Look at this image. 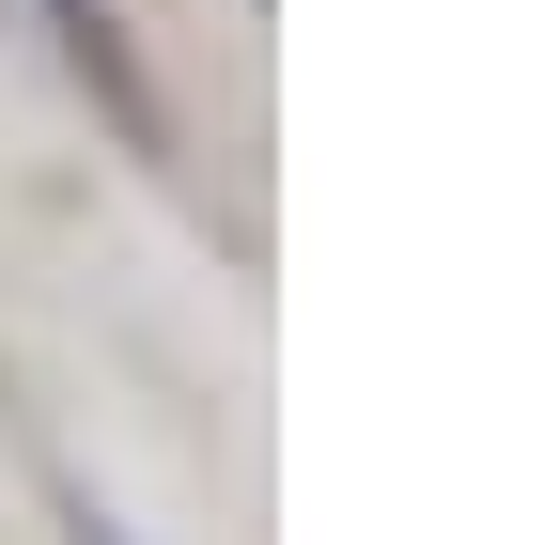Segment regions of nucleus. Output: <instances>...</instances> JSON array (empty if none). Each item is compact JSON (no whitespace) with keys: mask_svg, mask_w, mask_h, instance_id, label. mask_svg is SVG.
<instances>
[{"mask_svg":"<svg viewBox=\"0 0 560 545\" xmlns=\"http://www.w3.org/2000/svg\"><path fill=\"white\" fill-rule=\"evenodd\" d=\"M47 32H62V62L109 94V125H125V141H156V94H140V62H125V32H109V0H47Z\"/></svg>","mask_w":560,"mask_h":545,"instance_id":"nucleus-1","label":"nucleus"},{"mask_svg":"<svg viewBox=\"0 0 560 545\" xmlns=\"http://www.w3.org/2000/svg\"><path fill=\"white\" fill-rule=\"evenodd\" d=\"M62 545H125V530H109V514H94V499H62Z\"/></svg>","mask_w":560,"mask_h":545,"instance_id":"nucleus-2","label":"nucleus"}]
</instances>
